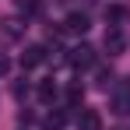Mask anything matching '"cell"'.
<instances>
[{"instance_id":"obj_1","label":"cell","mask_w":130,"mask_h":130,"mask_svg":"<svg viewBox=\"0 0 130 130\" xmlns=\"http://www.w3.org/2000/svg\"><path fill=\"white\" fill-rule=\"evenodd\" d=\"M109 106H112L116 116H127V112H130V77H120V81L112 85V91H109Z\"/></svg>"},{"instance_id":"obj_2","label":"cell","mask_w":130,"mask_h":130,"mask_svg":"<svg viewBox=\"0 0 130 130\" xmlns=\"http://www.w3.org/2000/svg\"><path fill=\"white\" fill-rule=\"evenodd\" d=\"M102 46H106L109 56H120V53L127 49V35H123V28H120V25H109L106 35H102Z\"/></svg>"},{"instance_id":"obj_3","label":"cell","mask_w":130,"mask_h":130,"mask_svg":"<svg viewBox=\"0 0 130 130\" xmlns=\"http://www.w3.org/2000/svg\"><path fill=\"white\" fill-rule=\"evenodd\" d=\"M67 63L70 67H91L95 63V49H91V46H74L70 56H67Z\"/></svg>"},{"instance_id":"obj_4","label":"cell","mask_w":130,"mask_h":130,"mask_svg":"<svg viewBox=\"0 0 130 130\" xmlns=\"http://www.w3.org/2000/svg\"><path fill=\"white\" fill-rule=\"evenodd\" d=\"M0 35L4 39H21L25 35V21L21 18H0Z\"/></svg>"},{"instance_id":"obj_5","label":"cell","mask_w":130,"mask_h":130,"mask_svg":"<svg viewBox=\"0 0 130 130\" xmlns=\"http://www.w3.org/2000/svg\"><path fill=\"white\" fill-rule=\"evenodd\" d=\"M42 60H46V46H25V53H21V67L25 70L39 67Z\"/></svg>"},{"instance_id":"obj_6","label":"cell","mask_w":130,"mask_h":130,"mask_svg":"<svg viewBox=\"0 0 130 130\" xmlns=\"http://www.w3.org/2000/svg\"><path fill=\"white\" fill-rule=\"evenodd\" d=\"M77 130H102L99 109H81V112H77Z\"/></svg>"},{"instance_id":"obj_7","label":"cell","mask_w":130,"mask_h":130,"mask_svg":"<svg viewBox=\"0 0 130 130\" xmlns=\"http://www.w3.org/2000/svg\"><path fill=\"white\" fill-rule=\"evenodd\" d=\"M63 28L67 32H70V35H85L88 28H91V25H88V18L85 14H67V21H63Z\"/></svg>"},{"instance_id":"obj_8","label":"cell","mask_w":130,"mask_h":130,"mask_svg":"<svg viewBox=\"0 0 130 130\" xmlns=\"http://www.w3.org/2000/svg\"><path fill=\"white\" fill-rule=\"evenodd\" d=\"M39 99H42V102H53V99H56V85H53V77H49V81H39Z\"/></svg>"},{"instance_id":"obj_9","label":"cell","mask_w":130,"mask_h":130,"mask_svg":"<svg viewBox=\"0 0 130 130\" xmlns=\"http://www.w3.org/2000/svg\"><path fill=\"white\" fill-rule=\"evenodd\" d=\"M18 11H21L25 18H28V14H35V11H39V0H18Z\"/></svg>"},{"instance_id":"obj_10","label":"cell","mask_w":130,"mask_h":130,"mask_svg":"<svg viewBox=\"0 0 130 130\" xmlns=\"http://www.w3.org/2000/svg\"><path fill=\"white\" fill-rule=\"evenodd\" d=\"M67 99H70V102L77 106V102L85 99V88H81V85H70V88H67Z\"/></svg>"},{"instance_id":"obj_11","label":"cell","mask_w":130,"mask_h":130,"mask_svg":"<svg viewBox=\"0 0 130 130\" xmlns=\"http://www.w3.org/2000/svg\"><path fill=\"white\" fill-rule=\"evenodd\" d=\"M106 18H109V21H120V18H123V7H109Z\"/></svg>"},{"instance_id":"obj_12","label":"cell","mask_w":130,"mask_h":130,"mask_svg":"<svg viewBox=\"0 0 130 130\" xmlns=\"http://www.w3.org/2000/svg\"><path fill=\"white\" fill-rule=\"evenodd\" d=\"M7 70H11V60H7V56H4V53H0V77H4V74H7Z\"/></svg>"},{"instance_id":"obj_13","label":"cell","mask_w":130,"mask_h":130,"mask_svg":"<svg viewBox=\"0 0 130 130\" xmlns=\"http://www.w3.org/2000/svg\"><path fill=\"white\" fill-rule=\"evenodd\" d=\"M116 130H130V127H116Z\"/></svg>"}]
</instances>
